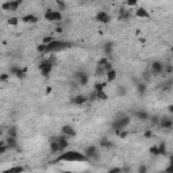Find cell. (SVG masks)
I'll list each match as a JSON object with an SVG mask.
<instances>
[{"label":"cell","mask_w":173,"mask_h":173,"mask_svg":"<svg viewBox=\"0 0 173 173\" xmlns=\"http://www.w3.org/2000/svg\"><path fill=\"white\" fill-rule=\"evenodd\" d=\"M56 161L61 162H88V158L85 157L83 151L76 150H64L61 151L60 156L56 158Z\"/></svg>","instance_id":"1"},{"label":"cell","mask_w":173,"mask_h":173,"mask_svg":"<svg viewBox=\"0 0 173 173\" xmlns=\"http://www.w3.org/2000/svg\"><path fill=\"white\" fill-rule=\"evenodd\" d=\"M131 122V116H129V115H121V116L115 118L112 123H111V129L114 130V133L116 134L118 131H122L127 129V126L130 125Z\"/></svg>","instance_id":"2"},{"label":"cell","mask_w":173,"mask_h":173,"mask_svg":"<svg viewBox=\"0 0 173 173\" xmlns=\"http://www.w3.org/2000/svg\"><path fill=\"white\" fill-rule=\"evenodd\" d=\"M53 65H54V62H53V58H43V60H41V62L38 65L41 75H42L43 77H49V76H50V73H52V71H53Z\"/></svg>","instance_id":"3"},{"label":"cell","mask_w":173,"mask_h":173,"mask_svg":"<svg viewBox=\"0 0 173 173\" xmlns=\"http://www.w3.org/2000/svg\"><path fill=\"white\" fill-rule=\"evenodd\" d=\"M71 46H72L71 42H65V41L56 39V41H53L52 43L47 45V53H57L60 50H64V49H67V47H71Z\"/></svg>","instance_id":"4"},{"label":"cell","mask_w":173,"mask_h":173,"mask_svg":"<svg viewBox=\"0 0 173 173\" xmlns=\"http://www.w3.org/2000/svg\"><path fill=\"white\" fill-rule=\"evenodd\" d=\"M43 19L47 20V22H60L62 20V14L58 10H52V8H47L43 14Z\"/></svg>","instance_id":"5"},{"label":"cell","mask_w":173,"mask_h":173,"mask_svg":"<svg viewBox=\"0 0 173 173\" xmlns=\"http://www.w3.org/2000/svg\"><path fill=\"white\" fill-rule=\"evenodd\" d=\"M24 0H8V2L3 3L2 4V8L4 11H8V12H14V11H18L19 7L23 4Z\"/></svg>","instance_id":"6"},{"label":"cell","mask_w":173,"mask_h":173,"mask_svg":"<svg viewBox=\"0 0 173 173\" xmlns=\"http://www.w3.org/2000/svg\"><path fill=\"white\" fill-rule=\"evenodd\" d=\"M83 153L85 154V157L88 158V161H95L99 158V147L96 145H89L86 146Z\"/></svg>","instance_id":"7"},{"label":"cell","mask_w":173,"mask_h":173,"mask_svg":"<svg viewBox=\"0 0 173 173\" xmlns=\"http://www.w3.org/2000/svg\"><path fill=\"white\" fill-rule=\"evenodd\" d=\"M150 72L154 76L164 75V72H165V64H162L161 61H153L150 65Z\"/></svg>","instance_id":"8"},{"label":"cell","mask_w":173,"mask_h":173,"mask_svg":"<svg viewBox=\"0 0 173 173\" xmlns=\"http://www.w3.org/2000/svg\"><path fill=\"white\" fill-rule=\"evenodd\" d=\"M75 79H76V81H77V84L81 85V86H85L86 84L89 83V76H88V73L84 72V71L76 72V73H75Z\"/></svg>","instance_id":"9"},{"label":"cell","mask_w":173,"mask_h":173,"mask_svg":"<svg viewBox=\"0 0 173 173\" xmlns=\"http://www.w3.org/2000/svg\"><path fill=\"white\" fill-rule=\"evenodd\" d=\"M71 101H72V104H75V106H83L89 101V97L86 96V95H76V96H73L71 99Z\"/></svg>","instance_id":"10"},{"label":"cell","mask_w":173,"mask_h":173,"mask_svg":"<svg viewBox=\"0 0 173 173\" xmlns=\"http://www.w3.org/2000/svg\"><path fill=\"white\" fill-rule=\"evenodd\" d=\"M61 133H62L64 135H67L68 138H73V137H76V135H77L76 129L73 126H71V125L62 126V129H61Z\"/></svg>","instance_id":"11"},{"label":"cell","mask_w":173,"mask_h":173,"mask_svg":"<svg viewBox=\"0 0 173 173\" xmlns=\"http://www.w3.org/2000/svg\"><path fill=\"white\" fill-rule=\"evenodd\" d=\"M96 20L103 23V24H107V23L111 22V16H110L108 12H106V11H99L96 14Z\"/></svg>","instance_id":"12"},{"label":"cell","mask_w":173,"mask_h":173,"mask_svg":"<svg viewBox=\"0 0 173 173\" xmlns=\"http://www.w3.org/2000/svg\"><path fill=\"white\" fill-rule=\"evenodd\" d=\"M134 14L137 18H142V19H150L151 18V15L149 14V11H147L145 7H137Z\"/></svg>","instance_id":"13"},{"label":"cell","mask_w":173,"mask_h":173,"mask_svg":"<svg viewBox=\"0 0 173 173\" xmlns=\"http://www.w3.org/2000/svg\"><path fill=\"white\" fill-rule=\"evenodd\" d=\"M158 126L164 130H171L173 127V119L172 118H161L158 121Z\"/></svg>","instance_id":"14"},{"label":"cell","mask_w":173,"mask_h":173,"mask_svg":"<svg viewBox=\"0 0 173 173\" xmlns=\"http://www.w3.org/2000/svg\"><path fill=\"white\" fill-rule=\"evenodd\" d=\"M20 20H22L23 23H26V24H35L39 20V18L37 15H34V14H26V15H23L22 18H20Z\"/></svg>","instance_id":"15"},{"label":"cell","mask_w":173,"mask_h":173,"mask_svg":"<svg viewBox=\"0 0 173 173\" xmlns=\"http://www.w3.org/2000/svg\"><path fill=\"white\" fill-rule=\"evenodd\" d=\"M57 142H58V145L61 147V151H64L67 147L69 146V142H68V137L67 135H64L62 133H61V135H58V137H56Z\"/></svg>","instance_id":"16"},{"label":"cell","mask_w":173,"mask_h":173,"mask_svg":"<svg viewBox=\"0 0 173 173\" xmlns=\"http://www.w3.org/2000/svg\"><path fill=\"white\" fill-rule=\"evenodd\" d=\"M134 115H135V118L139 119V121H142V122H146V121H149V119H150L149 112H147V111H145V110H138V111H135Z\"/></svg>","instance_id":"17"},{"label":"cell","mask_w":173,"mask_h":173,"mask_svg":"<svg viewBox=\"0 0 173 173\" xmlns=\"http://www.w3.org/2000/svg\"><path fill=\"white\" fill-rule=\"evenodd\" d=\"M131 18V14L129 10H125V8H122L121 11H119V15H118V20H121V22H125V20H129Z\"/></svg>","instance_id":"18"},{"label":"cell","mask_w":173,"mask_h":173,"mask_svg":"<svg viewBox=\"0 0 173 173\" xmlns=\"http://www.w3.org/2000/svg\"><path fill=\"white\" fill-rule=\"evenodd\" d=\"M116 77H118L116 69H111V71H108L107 75H106V81L107 83H112V81L116 80Z\"/></svg>","instance_id":"19"},{"label":"cell","mask_w":173,"mask_h":173,"mask_svg":"<svg viewBox=\"0 0 173 173\" xmlns=\"http://www.w3.org/2000/svg\"><path fill=\"white\" fill-rule=\"evenodd\" d=\"M6 143L8 145V147H10V150H14L18 147V141H16L15 137H10V135H8L7 139H6Z\"/></svg>","instance_id":"20"},{"label":"cell","mask_w":173,"mask_h":173,"mask_svg":"<svg viewBox=\"0 0 173 173\" xmlns=\"http://www.w3.org/2000/svg\"><path fill=\"white\" fill-rule=\"evenodd\" d=\"M172 86H173V77H168V79H165V80L162 81L161 89L162 91H169Z\"/></svg>","instance_id":"21"},{"label":"cell","mask_w":173,"mask_h":173,"mask_svg":"<svg viewBox=\"0 0 173 173\" xmlns=\"http://www.w3.org/2000/svg\"><path fill=\"white\" fill-rule=\"evenodd\" d=\"M99 146L100 147H104V149H112L114 147V143L110 141V139H107V138H103L99 141Z\"/></svg>","instance_id":"22"},{"label":"cell","mask_w":173,"mask_h":173,"mask_svg":"<svg viewBox=\"0 0 173 173\" xmlns=\"http://www.w3.org/2000/svg\"><path fill=\"white\" fill-rule=\"evenodd\" d=\"M50 151L52 153H61V147L58 145V142H57V139H52L50 141Z\"/></svg>","instance_id":"23"},{"label":"cell","mask_w":173,"mask_h":173,"mask_svg":"<svg viewBox=\"0 0 173 173\" xmlns=\"http://www.w3.org/2000/svg\"><path fill=\"white\" fill-rule=\"evenodd\" d=\"M112 49H114V43L112 42H106L104 46H103V52H104V54L108 57L112 54Z\"/></svg>","instance_id":"24"},{"label":"cell","mask_w":173,"mask_h":173,"mask_svg":"<svg viewBox=\"0 0 173 173\" xmlns=\"http://www.w3.org/2000/svg\"><path fill=\"white\" fill-rule=\"evenodd\" d=\"M107 72L103 65H96V69H95V76L96 77H106Z\"/></svg>","instance_id":"25"},{"label":"cell","mask_w":173,"mask_h":173,"mask_svg":"<svg viewBox=\"0 0 173 173\" xmlns=\"http://www.w3.org/2000/svg\"><path fill=\"white\" fill-rule=\"evenodd\" d=\"M146 89H147V86H146L145 83H138V84H137V92H138V95H139L141 97L145 96Z\"/></svg>","instance_id":"26"},{"label":"cell","mask_w":173,"mask_h":173,"mask_svg":"<svg viewBox=\"0 0 173 173\" xmlns=\"http://www.w3.org/2000/svg\"><path fill=\"white\" fill-rule=\"evenodd\" d=\"M37 52H38L39 54H47V45L41 42L38 46H37Z\"/></svg>","instance_id":"27"},{"label":"cell","mask_w":173,"mask_h":173,"mask_svg":"<svg viewBox=\"0 0 173 173\" xmlns=\"http://www.w3.org/2000/svg\"><path fill=\"white\" fill-rule=\"evenodd\" d=\"M108 85V83L107 81H104V83H96L93 85V89L96 91V92H100V91H104L106 89V86Z\"/></svg>","instance_id":"28"},{"label":"cell","mask_w":173,"mask_h":173,"mask_svg":"<svg viewBox=\"0 0 173 173\" xmlns=\"http://www.w3.org/2000/svg\"><path fill=\"white\" fill-rule=\"evenodd\" d=\"M19 71H20V67H18V65H11L10 69H8V73H10L11 76L16 77V75H18Z\"/></svg>","instance_id":"29"},{"label":"cell","mask_w":173,"mask_h":173,"mask_svg":"<svg viewBox=\"0 0 173 173\" xmlns=\"http://www.w3.org/2000/svg\"><path fill=\"white\" fill-rule=\"evenodd\" d=\"M27 76V69L26 68H20V71L18 72V75H16V79L19 80H24Z\"/></svg>","instance_id":"30"},{"label":"cell","mask_w":173,"mask_h":173,"mask_svg":"<svg viewBox=\"0 0 173 173\" xmlns=\"http://www.w3.org/2000/svg\"><path fill=\"white\" fill-rule=\"evenodd\" d=\"M108 93L106 92V91H100V92H97V99L99 100H108Z\"/></svg>","instance_id":"31"},{"label":"cell","mask_w":173,"mask_h":173,"mask_svg":"<svg viewBox=\"0 0 173 173\" xmlns=\"http://www.w3.org/2000/svg\"><path fill=\"white\" fill-rule=\"evenodd\" d=\"M149 151L153 156H161V151H160V147H158V145H154V146H151L150 149H149Z\"/></svg>","instance_id":"32"},{"label":"cell","mask_w":173,"mask_h":173,"mask_svg":"<svg viewBox=\"0 0 173 173\" xmlns=\"http://www.w3.org/2000/svg\"><path fill=\"white\" fill-rule=\"evenodd\" d=\"M24 168L23 166H12L10 169H7L6 173H15V172H23Z\"/></svg>","instance_id":"33"},{"label":"cell","mask_w":173,"mask_h":173,"mask_svg":"<svg viewBox=\"0 0 173 173\" xmlns=\"http://www.w3.org/2000/svg\"><path fill=\"white\" fill-rule=\"evenodd\" d=\"M53 41H56V37H54V35H46V37H43L42 42L46 43V45H49V43H52Z\"/></svg>","instance_id":"34"},{"label":"cell","mask_w":173,"mask_h":173,"mask_svg":"<svg viewBox=\"0 0 173 173\" xmlns=\"http://www.w3.org/2000/svg\"><path fill=\"white\" fill-rule=\"evenodd\" d=\"M7 150H10V147H8V145L6 143V141H3L2 145H0V154H6Z\"/></svg>","instance_id":"35"},{"label":"cell","mask_w":173,"mask_h":173,"mask_svg":"<svg viewBox=\"0 0 173 173\" xmlns=\"http://www.w3.org/2000/svg\"><path fill=\"white\" fill-rule=\"evenodd\" d=\"M129 134H130V131H129V130H126V129H125V130H122V131H118V133H116L118 137H119V138H122V139H125Z\"/></svg>","instance_id":"36"},{"label":"cell","mask_w":173,"mask_h":173,"mask_svg":"<svg viewBox=\"0 0 173 173\" xmlns=\"http://www.w3.org/2000/svg\"><path fill=\"white\" fill-rule=\"evenodd\" d=\"M57 6H58V11H64L65 8H67V3L62 2V0H56Z\"/></svg>","instance_id":"37"},{"label":"cell","mask_w":173,"mask_h":173,"mask_svg":"<svg viewBox=\"0 0 173 173\" xmlns=\"http://www.w3.org/2000/svg\"><path fill=\"white\" fill-rule=\"evenodd\" d=\"M116 92L119 96H125L126 95V88L123 85H118V88H116Z\"/></svg>","instance_id":"38"},{"label":"cell","mask_w":173,"mask_h":173,"mask_svg":"<svg viewBox=\"0 0 173 173\" xmlns=\"http://www.w3.org/2000/svg\"><path fill=\"white\" fill-rule=\"evenodd\" d=\"M126 6L131 8V7H137L138 6V0H126Z\"/></svg>","instance_id":"39"},{"label":"cell","mask_w":173,"mask_h":173,"mask_svg":"<svg viewBox=\"0 0 173 173\" xmlns=\"http://www.w3.org/2000/svg\"><path fill=\"white\" fill-rule=\"evenodd\" d=\"M19 20H20V19L15 18V16H12V18L8 19V24H10V26H16V24L19 23Z\"/></svg>","instance_id":"40"},{"label":"cell","mask_w":173,"mask_h":173,"mask_svg":"<svg viewBox=\"0 0 173 173\" xmlns=\"http://www.w3.org/2000/svg\"><path fill=\"white\" fill-rule=\"evenodd\" d=\"M107 62H110V60H108V57H107V56H104V57H101V58L97 61V64H96V65H103V67H104V65H106Z\"/></svg>","instance_id":"41"},{"label":"cell","mask_w":173,"mask_h":173,"mask_svg":"<svg viewBox=\"0 0 173 173\" xmlns=\"http://www.w3.org/2000/svg\"><path fill=\"white\" fill-rule=\"evenodd\" d=\"M8 135L16 138V135H18V133H16V127H10V130H8Z\"/></svg>","instance_id":"42"},{"label":"cell","mask_w":173,"mask_h":173,"mask_svg":"<svg viewBox=\"0 0 173 173\" xmlns=\"http://www.w3.org/2000/svg\"><path fill=\"white\" fill-rule=\"evenodd\" d=\"M165 75H171V73H173V65H165Z\"/></svg>","instance_id":"43"},{"label":"cell","mask_w":173,"mask_h":173,"mask_svg":"<svg viewBox=\"0 0 173 173\" xmlns=\"http://www.w3.org/2000/svg\"><path fill=\"white\" fill-rule=\"evenodd\" d=\"M10 77H11V75H10V73H3V75H2V77H0V80H2L3 83H4V81H7L8 79H10Z\"/></svg>","instance_id":"44"},{"label":"cell","mask_w":173,"mask_h":173,"mask_svg":"<svg viewBox=\"0 0 173 173\" xmlns=\"http://www.w3.org/2000/svg\"><path fill=\"white\" fill-rule=\"evenodd\" d=\"M143 137H145V138H151V137H153V131H151V130H146L145 133H143Z\"/></svg>","instance_id":"45"},{"label":"cell","mask_w":173,"mask_h":173,"mask_svg":"<svg viewBox=\"0 0 173 173\" xmlns=\"http://www.w3.org/2000/svg\"><path fill=\"white\" fill-rule=\"evenodd\" d=\"M166 171H169V172H173V158L171 160V162H169V166L166 168Z\"/></svg>","instance_id":"46"},{"label":"cell","mask_w":173,"mask_h":173,"mask_svg":"<svg viewBox=\"0 0 173 173\" xmlns=\"http://www.w3.org/2000/svg\"><path fill=\"white\" fill-rule=\"evenodd\" d=\"M110 173H114V172H122V168H112V169L108 171Z\"/></svg>","instance_id":"47"},{"label":"cell","mask_w":173,"mask_h":173,"mask_svg":"<svg viewBox=\"0 0 173 173\" xmlns=\"http://www.w3.org/2000/svg\"><path fill=\"white\" fill-rule=\"evenodd\" d=\"M139 172H146L147 171V168L146 166H139V169H138Z\"/></svg>","instance_id":"48"},{"label":"cell","mask_w":173,"mask_h":173,"mask_svg":"<svg viewBox=\"0 0 173 173\" xmlns=\"http://www.w3.org/2000/svg\"><path fill=\"white\" fill-rule=\"evenodd\" d=\"M56 32H58V34H61V32H62V27H57V28H56Z\"/></svg>","instance_id":"49"},{"label":"cell","mask_w":173,"mask_h":173,"mask_svg":"<svg viewBox=\"0 0 173 173\" xmlns=\"http://www.w3.org/2000/svg\"><path fill=\"white\" fill-rule=\"evenodd\" d=\"M168 111H169L171 114H173V104H171L169 107H168Z\"/></svg>","instance_id":"50"},{"label":"cell","mask_w":173,"mask_h":173,"mask_svg":"<svg viewBox=\"0 0 173 173\" xmlns=\"http://www.w3.org/2000/svg\"><path fill=\"white\" fill-rule=\"evenodd\" d=\"M172 53H173V46H172Z\"/></svg>","instance_id":"51"},{"label":"cell","mask_w":173,"mask_h":173,"mask_svg":"<svg viewBox=\"0 0 173 173\" xmlns=\"http://www.w3.org/2000/svg\"><path fill=\"white\" fill-rule=\"evenodd\" d=\"M42 2H45V0H42Z\"/></svg>","instance_id":"52"}]
</instances>
